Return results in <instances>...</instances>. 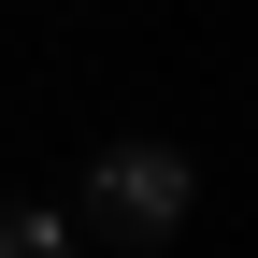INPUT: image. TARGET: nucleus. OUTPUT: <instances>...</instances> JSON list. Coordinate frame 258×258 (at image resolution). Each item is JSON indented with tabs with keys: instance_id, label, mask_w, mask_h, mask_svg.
I'll return each mask as SVG.
<instances>
[{
	"instance_id": "nucleus-1",
	"label": "nucleus",
	"mask_w": 258,
	"mask_h": 258,
	"mask_svg": "<svg viewBox=\"0 0 258 258\" xmlns=\"http://www.w3.org/2000/svg\"><path fill=\"white\" fill-rule=\"evenodd\" d=\"M186 201H201V172H186L172 144H115L101 172H86V215H101V230H129V244L186 230Z\"/></svg>"
},
{
	"instance_id": "nucleus-2",
	"label": "nucleus",
	"mask_w": 258,
	"mask_h": 258,
	"mask_svg": "<svg viewBox=\"0 0 258 258\" xmlns=\"http://www.w3.org/2000/svg\"><path fill=\"white\" fill-rule=\"evenodd\" d=\"M0 258H72V215H57V201H15V215H0Z\"/></svg>"
}]
</instances>
